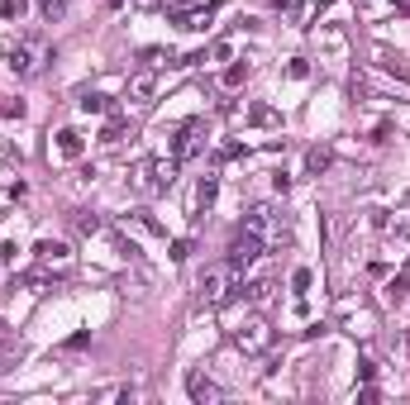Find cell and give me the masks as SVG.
Returning <instances> with one entry per match:
<instances>
[{
    "label": "cell",
    "instance_id": "6da1fadb",
    "mask_svg": "<svg viewBox=\"0 0 410 405\" xmlns=\"http://www.w3.org/2000/svg\"><path fill=\"white\" fill-rule=\"evenodd\" d=\"M239 291V267L229 263V258H219V263H210V267L200 272V281H196V300L200 305H224V300Z\"/></svg>",
    "mask_w": 410,
    "mask_h": 405
},
{
    "label": "cell",
    "instance_id": "7a4b0ae2",
    "mask_svg": "<svg viewBox=\"0 0 410 405\" xmlns=\"http://www.w3.org/2000/svg\"><path fill=\"white\" fill-rule=\"evenodd\" d=\"M244 229L258 234L263 248H286V243H291V224H286V215H277L272 205H253L244 215Z\"/></svg>",
    "mask_w": 410,
    "mask_h": 405
},
{
    "label": "cell",
    "instance_id": "3957f363",
    "mask_svg": "<svg viewBox=\"0 0 410 405\" xmlns=\"http://www.w3.org/2000/svg\"><path fill=\"white\" fill-rule=\"evenodd\" d=\"M48 62H53V53H48L38 38H24V43H15V48L5 53V67H10L15 77H38Z\"/></svg>",
    "mask_w": 410,
    "mask_h": 405
},
{
    "label": "cell",
    "instance_id": "277c9868",
    "mask_svg": "<svg viewBox=\"0 0 410 405\" xmlns=\"http://www.w3.org/2000/svg\"><path fill=\"white\" fill-rule=\"evenodd\" d=\"M272 339H277V329L263 320V315H248V320L234 329V348L248 353V358H263V353L272 348Z\"/></svg>",
    "mask_w": 410,
    "mask_h": 405
},
{
    "label": "cell",
    "instance_id": "5b68a950",
    "mask_svg": "<svg viewBox=\"0 0 410 405\" xmlns=\"http://www.w3.org/2000/svg\"><path fill=\"white\" fill-rule=\"evenodd\" d=\"M167 20L186 34H205L215 20V0H177V5H167Z\"/></svg>",
    "mask_w": 410,
    "mask_h": 405
},
{
    "label": "cell",
    "instance_id": "8992f818",
    "mask_svg": "<svg viewBox=\"0 0 410 405\" xmlns=\"http://www.w3.org/2000/svg\"><path fill=\"white\" fill-rule=\"evenodd\" d=\"M205 138H210L205 119H186V124H177V134H172V158H177V162H196L200 153H205Z\"/></svg>",
    "mask_w": 410,
    "mask_h": 405
},
{
    "label": "cell",
    "instance_id": "52a82bcc",
    "mask_svg": "<svg viewBox=\"0 0 410 405\" xmlns=\"http://www.w3.org/2000/svg\"><path fill=\"white\" fill-rule=\"evenodd\" d=\"M34 263L43 272H53V277H67L72 272V248L62 239H38L34 243Z\"/></svg>",
    "mask_w": 410,
    "mask_h": 405
},
{
    "label": "cell",
    "instance_id": "ba28073f",
    "mask_svg": "<svg viewBox=\"0 0 410 405\" xmlns=\"http://www.w3.org/2000/svg\"><path fill=\"white\" fill-rule=\"evenodd\" d=\"M263 253H268V248H263V239H258V234H248V229H239V234H234V243H229V263L239 267V277H244V272L253 267Z\"/></svg>",
    "mask_w": 410,
    "mask_h": 405
},
{
    "label": "cell",
    "instance_id": "9c48e42d",
    "mask_svg": "<svg viewBox=\"0 0 410 405\" xmlns=\"http://www.w3.org/2000/svg\"><path fill=\"white\" fill-rule=\"evenodd\" d=\"M186 396H191L196 405H215V401H224V391H219V386L205 377V372H186Z\"/></svg>",
    "mask_w": 410,
    "mask_h": 405
},
{
    "label": "cell",
    "instance_id": "30bf717a",
    "mask_svg": "<svg viewBox=\"0 0 410 405\" xmlns=\"http://www.w3.org/2000/svg\"><path fill=\"white\" fill-rule=\"evenodd\" d=\"M53 153L57 158H67V162H77L86 153V138L77 134V129H62V134H57V143H53Z\"/></svg>",
    "mask_w": 410,
    "mask_h": 405
},
{
    "label": "cell",
    "instance_id": "8fae6325",
    "mask_svg": "<svg viewBox=\"0 0 410 405\" xmlns=\"http://www.w3.org/2000/svg\"><path fill=\"white\" fill-rule=\"evenodd\" d=\"M153 91H158V72H153V67H143V72L129 77V101H148Z\"/></svg>",
    "mask_w": 410,
    "mask_h": 405
},
{
    "label": "cell",
    "instance_id": "7c38bea8",
    "mask_svg": "<svg viewBox=\"0 0 410 405\" xmlns=\"http://www.w3.org/2000/svg\"><path fill=\"white\" fill-rule=\"evenodd\" d=\"M129 177H134V191H138V196H163L158 177H153V158H148V162H138V167L129 172Z\"/></svg>",
    "mask_w": 410,
    "mask_h": 405
},
{
    "label": "cell",
    "instance_id": "4fadbf2b",
    "mask_svg": "<svg viewBox=\"0 0 410 405\" xmlns=\"http://www.w3.org/2000/svg\"><path fill=\"white\" fill-rule=\"evenodd\" d=\"M339 310H344V315H349V329H353V334H363V339H367V334H372V315H367V310H363V305H353V300H344V305H339Z\"/></svg>",
    "mask_w": 410,
    "mask_h": 405
},
{
    "label": "cell",
    "instance_id": "5bb4252c",
    "mask_svg": "<svg viewBox=\"0 0 410 405\" xmlns=\"http://www.w3.org/2000/svg\"><path fill=\"white\" fill-rule=\"evenodd\" d=\"M329 162H334L329 148H310V153H305V172H310V177H320V172H329Z\"/></svg>",
    "mask_w": 410,
    "mask_h": 405
},
{
    "label": "cell",
    "instance_id": "9a60e30c",
    "mask_svg": "<svg viewBox=\"0 0 410 405\" xmlns=\"http://www.w3.org/2000/svg\"><path fill=\"white\" fill-rule=\"evenodd\" d=\"M77 105H82V115H110V96H101V91H86Z\"/></svg>",
    "mask_w": 410,
    "mask_h": 405
},
{
    "label": "cell",
    "instance_id": "2e32d148",
    "mask_svg": "<svg viewBox=\"0 0 410 405\" xmlns=\"http://www.w3.org/2000/svg\"><path fill=\"white\" fill-rule=\"evenodd\" d=\"M215 196H219V182H215V177H200V186H196V205H200V210H210V205H215Z\"/></svg>",
    "mask_w": 410,
    "mask_h": 405
},
{
    "label": "cell",
    "instance_id": "e0dca14e",
    "mask_svg": "<svg viewBox=\"0 0 410 405\" xmlns=\"http://www.w3.org/2000/svg\"><path fill=\"white\" fill-rule=\"evenodd\" d=\"M239 291H244L253 305H263V300L272 296V281H268V277H258V281H248V286H239Z\"/></svg>",
    "mask_w": 410,
    "mask_h": 405
},
{
    "label": "cell",
    "instance_id": "ac0fdd59",
    "mask_svg": "<svg viewBox=\"0 0 410 405\" xmlns=\"http://www.w3.org/2000/svg\"><path fill=\"white\" fill-rule=\"evenodd\" d=\"M277 119H281V115H277L272 105H253L248 110V124H258V129H272Z\"/></svg>",
    "mask_w": 410,
    "mask_h": 405
},
{
    "label": "cell",
    "instance_id": "d6986e66",
    "mask_svg": "<svg viewBox=\"0 0 410 405\" xmlns=\"http://www.w3.org/2000/svg\"><path fill=\"white\" fill-rule=\"evenodd\" d=\"M124 134H129V124H124V115H115V119L105 124V134H101V143H110V148H115Z\"/></svg>",
    "mask_w": 410,
    "mask_h": 405
},
{
    "label": "cell",
    "instance_id": "ffe728a7",
    "mask_svg": "<svg viewBox=\"0 0 410 405\" xmlns=\"http://www.w3.org/2000/svg\"><path fill=\"white\" fill-rule=\"evenodd\" d=\"M320 48L325 53H339L344 48V29H320Z\"/></svg>",
    "mask_w": 410,
    "mask_h": 405
},
{
    "label": "cell",
    "instance_id": "44dd1931",
    "mask_svg": "<svg viewBox=\"0 0 410 405\" xmlns=\"http://www.w3.org/2000/svg\"><path fill=\"white\" fill-rule=\"evenodd\" d=\"M406 291H410V272H396V277L386 281V296H391V300H401Z\"/></svg>",
    "mask_w": 410,
    "mask_h": 405
},
{
    "label": "cell",
    "instance_id": "7402d4cb",
    "mask_svg": "<svg viewBox=\"0 0 410 405\" xmlns=\"http://www.w3.org/2000/svg\"><path fill=\"white\" fill-rule=\"evenodd\" d=\"M310 77V62H305V57H291V62H286V81H305Z\"/></svg>",
    "mask_w": 410,
    "mask_h": 405
},
{
    "label": "cell",
    "instance_id": "603a6c76",
    "mask_svg": "<svg viewBox=\"0 0 410 405\" xmlns=\"http://www.w3.org/2000/svg\"><path fill=\"white\" fill-rule=\"evenodd\" d=\"M310 281H315V277H310V267H296V272H291V291H296V296H305V291H310Z\"/></svg>",
    "mask_w": 410,
    "mask_h": 405
},
{
    "label": "cell",
    "instance_id": "cb8c5ba5",
    "mask_svg": "<svg viewBox=\"0 0 410 405\" xmlns=\"http://www.w3.org/2000/svg\"><path fill=\"white\" fill-rule=\"evenodd\" d=\"M24 10H29V0H0V15L5 20H24Z\"/></svg>",
    "mask_w": 410,
    "mask_h": 405
},
{
    "label": "cell",
    "instance_id": "d4e9b609",
    "mask_svg": "<svg viewBox=\"0 0 410 405\" xmlns=\"http://www.w3.org/2000/svg\"><path fill=\"white\" fill-rule=\"evenodd\" d=\"M244 77H248V62H234V67L224 72V86H239Z\"/></svg>",
    "mask_w": 410,
    "mask_h": 405
},
{
    "label": "cell",
    "instance_id": "484cf974",
    "mask_svg": "<svg viewBox=\"0 0 410 405\" xmlns=\"http://www.w3.org/2000/svg\"><path fill=\"white\" fill-rule=\"evenodd\" d=\"M191 258V239H177L172 243V263H186Z\"/></svg>",
    "mask_w": 410,
    "mask_h": 405
},
{
    "label": "cell",
    "instance_id": "4316f807",
    "mask_svg": "<svg viewBox=\"0 0 410 405\" xmlns=\"http://www.w3.org/2000/svg\"><path fill=\"white\" fill-rule=\"evenodd\" d=\"M239 153H244V143H219V148H215V158H219V162L239 158Z\"/></svg>",
    "mask_w": 410,
    "mask_h": 405
},
{
    "label": "cell",
    "instance_id": "83f0119b",
    "mask_svg": "<svg viewBox=\"0 0 410 405\" xmlns=\"http://www.w3.org/2000/svg\"><path fill=\"white\" fill-rule=\"evenodd\" d=\"M163 48H143V67H163Z\"/></svg>",
    "mask_w": 410,
    "mask_h": 405
},
{
    "label": "cell",
    "instance_id": "f1b7e54d",
    "mask_svg": "<svg viewBox=\"0 0 410 405\" xmlns=\"http://www.w3.org/2000/svg\"><path fill=\"white\" fill-rule=\"evenodd\" d=\"M0 115H10V119H20V115H24V101H5V105H0Z\"/></svg>",
    "mask_w": 410,
    "mask_h": 405
},
{
    "label": "cell",
    "instance_id": "f546056e",
    "mask_svg": "<svg viewBox=\"0 0 410 405\" xmlns=\"http://www.w3.org/2000/svg\"><path fill=\"white\" fill-rule=\"evenodd\" d=\"M358 401H363V405H372V401H377V386H372V381H363V391H358Z\"/></svg>",
    "mask_w": 410,
    "mask_h": 405
},
{
    "label": "cell",
    "instance_id": "4dcf8cb0",
    "mask_svg": "<svg viewBox=\"0 0 410 405\" xmlns=\"http://www.w3.org/2000/svg\"><path fill=\"white\" fill-rule=\"evenodd\" d=\"M15 253H20V248H15V243H0V263H10V258H15Z\"/></svg>",
    "mask_w": 410,
    "mask_h": 405
},
{
    "label": "cell",
    "instance_id": "1f68e13d",
    "mask_svg": "<svg viewBox=\"0 0 410 405\" xmlns=\"http://www.w3.org/2000/svg\"><path fill=\"white\" fill-rule=\"evenodd\" d=\"M396 10H401V15H410V0H396Z\"/></svg>",
    "mask_w": 410,
    "mask_h": 405
},
{
    "label": "cell",
    "instance_id": "d6a6232c",
    "mask_svg": "<svg viewBox=\"0 0 410 405\" xmlns=\"http://www.w3.org/2000/svg\"><path fill=\"white\" fill-rule=\"evenodd\" d=\"M5 344H10V334H5V324H0V348H5Z\"/></svg>",
    "mask_w": 410,
    "mask_h": 405
},
{
    "label": "cell",
    "instance_id": "836d02e7",
    "mask_svg": "<svg viewBox=\"0 0 410 405\" xmlns=\"http://www.w3.org/2000/svg\"><path fill=\"white\" fill-rule=\"evenodd\" d=\"M57 5H62V10H67V5H72V0H57Z\"/></svg>",
    "mask_w": 410,
    "mask_h": 405
}]
</instances>
